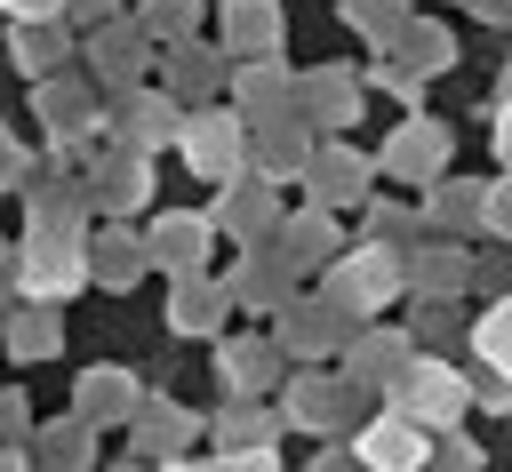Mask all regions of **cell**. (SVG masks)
<instances>
[{
	"instance_id": "obj_1",
	"label": "cell",
	"mask_w": 512,
	"mask_h": 472,
	"mask_svg": "<svg viewBox=\"0 0 512 472\" xmlns=\"http://www.w3.org/2000/svg\"><path fill=\"white\" fill-rule=\"evenodd\" d=\"M360 464H368V472H416V464H424V432H416L408 416H384V424L360 432Z\"/></svg>"
},
{
	"instance_id": "obj_6",
	"label": "cell",
	"mask_w": 512,
	"mask_h": 472,
	"mask_svg": "<svg viewBox=\"0 0 512 472\" xmlns=\"http://www.w3.org/2000/svg\"><path fill=\"white\" fill-rule=\"evenodd\" d=\"M216 320V296H192V288H176V328H208Z\"/></svg>"
},
{
	"instance_id": "obj_3",
	"label": "cell",
	"mask_w": 512,
	"mask_h": 472,
	"mask_svg": "<svg viewBox=\"0 0 512 472\" xmlns=\"http://www.w3.org/2000/svg\"><path fill=\"white\" fill-rule=\"evenodd\" d=\"M224 368H232V384H272V344H232Z\"/></svg>"
},
{
	"instance_id": "obj_2",
	"label": "cell",
	"mask_w": 512,
	"mask_h": 472,
	"mask_svg": "<svg viewBox=\"0 0 512 472\" xmlns=\"http://www.w3.org/2000/svg\"><path fill=\"white\" fill-rule=\"evenodd\" d=\"M200 248H208V224L200 216H168L160 224V256L168 264H200Z\"/></svg>"
},
{
	"instance_id": "obj_5",
	"label": "cell",
	"mask_w": 512,
	"mask_h": 472,
	"mask_svg": "<svg viewBox=\"0 0 512 472\" xmlns=\"http://www.w3.org/2000/svg\"><path fill=\"white\" fill-rule=\"evenodd\" d=\"M480 352H488L496 368H512V312H496V320H480Z\"/></svg>"
},
{
	"instance_id": "obj_8",
	"label": "cell",
	"mask_w": 512,
	"mask_h": 472,
	"mask_svg": "<svg viewBox=\"0 0 512 472\" xmlns=\"http://www.w3.org/2000/svg\"><path fill=\"white\" fill-rule=\"evenodd\" d=\"M504 152H512V120H504Z\"/></svg>"
},
{
	"instance_id": "obj_7",
	"label": "cell",
	"mask_w": 512,
	"mask_h": 472,
	"mask_svg": "<svg viewBox=\"0 0 512 472\" xmlns=\"http://www.w3.org/2000/svg\"><path fill=\"white\" fill-rule=\"evenodd\" d=\"M16 24H48V16H64V0H0Z\"/></svg>"
},
{
	"instance_id": "obj_4",
	"label": "cell",
	"mask_w": 512,
	"mask_h": 472,
	"mask_svg": "<svg viewBox=\"0 0 512 472\" xmlns=\"http://www.w3.org/2000/svg\"><path fill=\"white\" fill-rule=\"evenodd\" d=\"M416 408H424V416H456V408H464V384H456V376H424V384H416Z\"/></svg>"
}]
</instances>
